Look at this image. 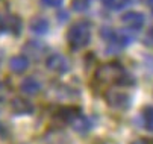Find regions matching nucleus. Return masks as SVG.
<instances>
[{
	"instance_id": "6ab92c4d",
	"label": "nucleus",
	"mask_w": 153,
	"mask_h": 144,
	"mask_svg": "<svg viewBox=\"0 0 153 144\" xmlns=\"http://www.w3.org/2000/svg\"><path fill=\"white\" fill-rule=\"evenodd\" d=\"M146 44L147 46H153V27H150L147 35H146Z\"/></svg>"
},
{
	"instance_id": "9d476101",
	"label": "nucleus",
	"mask_w": 153,
	"mask_h": 144,
	"mask_svg": "<svg viewBox=\"0 0 153 144\" xmlns=\"http://www.w3.org/2000/svg\"><path fill=\"white\" fill-rule=\"evenodd\" d=\"M29 68V58L25 55H17L9 59V70L14 74H21Z\"/></svg>"
},
{
	"instance_id": "f257e3e1",
	"label": "nucleus",
	"mask_w": 153,
	"mask_h": 144,
	"mask_svg": "<svg viewBox=\"0 0 153 144\" xmlns=\"http://www.w3.org/2000/svg\"><path fill=\"white\" fill-rule=\"evenodd\" d=\"M94 79L99 85H112V84H118V85H127V74L123 68V65L117 61L112 62H106L102 64L96 73H94Z\"/></svg>"
},
{
	"instance_id": "9b49d317",
	"label": "nucleus",
	"mask_w": 153,
	"mask_h": 144,
	"mask_svg": "<svg viewBox=\"0 0 153 144\" xmlns=\"http://www.w3.org/2000/svg\"><path fill=\"white\" fill-rule=\"evenodd\" d=\"M11 109L18 114V115H26V114H32L33 112V105L30 102H27L26 99H21V97H15L11 102Z\"/></svg>"
},
{
	"instance_id": "7ed1b4c3",
	"label": "nucleus",
	"mask_w": 153,
	"mask_h": 144,
	"mask_svg": "<svg viewBox=\"0 0 153 144\" xmlns=\"http://www.w3.org/2000/svg\"><path fill=\"white\" fill-rule=\"evenodd\" d=\"M100 36L108 43L106 52L108 53H115L123 50L130 41H132V36L129 35L127 30H114L112 27H102L100 30Z\"/></svg>"
},
{
	"instance_id": "6e6552de",
	"label": "nucleus",
	"mask_w": 153,
	"mask_h": 144,
	"mask_svg": "<svg viewBox=\"0 0 153 144\" xmlns=\"http://www.w3.org/2000/svg\"><path fill=\"white\" fill-rule=\"evenodd\" d=\"M121 22L129 30H141L144 26V15L137 11H129L121 15Z\"/></svg>"
},
{
	"instance_id": "1a4fd4ad",
	"label": "nucleus",
	"mask_w": 153,
	"mask_h": 144,
	"mask_svg": "<svg viewBox=\"0 0 153 144\" xmlns=\"http://www.w3.org/2000/svg\"><path fill=\"white\" fill-rule=\"evenodd\" d=\"M42 90V85L38 79H35L33 76H29L26 79L21 80L20 84V91L26 94V96H36L39 91Z\"/></svg>"
},
{
	"instance_id": "0eeeda50",
	"label": "nucleus",
	"mask_w": 153,
	"mask_h": 144,
	"mask_svg": "<svg viewBox=\"0 0 153 144\" xmlns=\"http://www.w3.org/2000/svg\"><path fill=\"white\" fill-rule=\"evenodd\" d=\"M105 100L112 109H117V111H126L130 105L129 96L126 93H120V91H106Z\"/></svg>"
},
{
	"instance_id": "20e7f679",
	"label": "nucleus",
	"mask_w": 153,
	"mask_h": 144,
	"mask_svg": "<svg viewBox=\"0 0 153 144\" xmlns=\"http://www.w3.org/2000/svg\"><path fill=\"white\" fill-rule=\"evenodd\" d=\"M82 115L80 108L77 106H61L55 111V114L52 115V121L56 126L64 128V126H73V123Z\"/></svg>"
},
{
	"instance_id": "dca6fc26",
	"label": "nucleus",
	"mask_w": 153,
	"mask_h": 144,
	"mask_svg": "<svg viewBox=\"0 0 153 144\" xmlns=\"http://www.w3.org/2000/svg\"><path fill=\"white\" fill-rule=\"evenodd\" d=\"M91 0H71V9L74 12H85L90 8Z\"/></svg>"
},
{
	"instance_id": "2eb2a0df",
	"label": "nucleus",
	"mask_w": 153,
	"mask_h": 144,
	"mask_svg": "<svg viewBox=\"0 0 153 144\" xmlns=\"http://www.w3.org/2000/svg\"><path fill=\"white\" fill-rule=\"evenodd\" d=\"M143 118H144V126L149 131H153V106H146L144 108Z\"/></svg>"
},
{
	"instance_id": "f03ea898",
	"label": "nucleus",
	"mask_w": 153,
	"mask_h": 144,
	"mask_svg": "<svg viewBox=\"0 0 153 144\" xmlns=\"http://www.w3.org/2000/svg\"><path fill=\"white\" fill-rule=\"evenodd\" d=\"M91 41V23L88 20H79L67 30V43L73 52L86 47Z\"/></svg>"
},
{
	"instance_id": "aec40b11",
	"label": "nucleus",
	"mask_w": 153,
	"mask_h": 144,
	"mask_svg": "<svg viewBox=\"0 0 153 144\" xmlns=\"http://www.w3.org/2000/svg\"><path fill=\"white\" fill-rule=\"evenodd\" d=\"M5 97H6V87L0 82V102H2Z\"/></svg>"
},
{
	"instance_id": "f8f14e48",
	"label": "nucleus",
	"mask_w": 153,
	"mask_h": 144,
	"mask_svg": "<svg viewBox=\"0 0 153 144\" xmlns=\"http://www.w3.org/2000/svg\"><path fill=\"white\" fill-rule=\"evenodd\" d=\"M46 50H47V47L42 43H39V41H27L25 44V52L27 53V56H30L33 59H39L46 53Z\"/></svg>"
},
{
	"instance_id": "423d86ee",
	"label": "nucleus",
	"mask_w": 153,
	"mask_h": 144,
	"mask_svg": "<svg viewBox=\"0 0 153 144\" xmlns=\"http://www.w3.org/2000/svg\"><path fill=\"white\" fill-rule=\"evenodd\" d=\"M46 67L47 70L58 73V74H67L70 71V64H68L67 58L59 53H52L46 58Z\"/></svg>"
},
{
	"instance_id": "4468645a",
	"label": "nucleus",
	"mask_w": 153,
	"mask_h": 144,
	"mask_svg": "<svg viewBox=\"0 0 153 144\" xmlns=\"http://www.w3.org/2000/svg\"><path fill=\"white\" fill-rule=\"evenodd\" d=\"M91 126H93L91 120L86 118L83 114L73 123V129H74L76 132H79V134H88V131L91 129Z\"/></svg>"
},
{
	"instance_id": "4be33fe9",
	"label": "nucleus",
	"mask_w": 153,
	"mask_h": 144,
	"mask_svg": "<svg viewBox=\"0 0 153 144\" xmlns=\"http://www.w3.org/2000/svg\"><path fill=\"white\" fill-rule=\"evenodd\" d=\"M124 2H126V5H134V3H138V2H141V0H124Z\"/></svg>"
},
{
	"instance_id": "ddd939ff",
	"label": "nucleus",
	"mask_w": 153,
	"mask_h": 144,
	"mask_svg": "<svg viewBox=\"0 0 153 144\" xmlns=\"http://www.w3.org/2000/svg\"><path fill=\"white\" fill-rule=\"evenodd\" d=\"M29 29L32 33H36V35H44L47 33L49 30V20L44 18V17H33L30 20V24H29Z\"/></svg>"
},
{
	"instance_id": "f3484780",
	"label": "nucleus",
	"mask_w": 153,
	"mask_h": 144,
	"mask_svg": "<svg viewBox=\"0 0 153 144\" xmlns=\"http://www.w3.org/2000/svg\"><path fill=\"white\" fill-rule=\"evenodd\" d=\"M102 3H103V6H106L108 9H111V11L121 9L126 5L124 0H102Z\"/></svg>"
},
{
	"instance_id": "39448f33",
	"label": "nucleus",
	"mask_w": 153,
	"mask_h": 144,
	"mask_svg": "<svg viewBox=\"0 0 153 144\" xmlns=\"http://www.w3.org/2000/svg\"><path fill=\"white\" fill-rule=\"evenodd\" d=\"M21 27H23V22L18 15L0 11V33H12L14 36H18Z\"/></svg>"
},
{
	"instance_id": "5701e85b",
	"label": "nucleus",
	"mask_w": 153,
	"mask_h": 144,
	"mask_svg": "<svg viewBox=\"0 0 153 144\" xmlns=\"http://www.w3.org/2000/svg\"><path fill=\"white\" fill-rule=\"evenodd\" d=\"M147 5H149L150 8H153V0H147Z\"/></svg>"
},
{
	"instance_id": "a211bd4d",
	"label": "nucleus",
	"mask_w": 153,
	"mask_h": 144,
	"mask_svg": "<svg viewBox=\"0 0 153 144\" xmlns=\"http://www.w3.org/2000/svg\"><path fill=\"white\" fill-rule=\"evenodd\" d=\"M64 0H41V3L42 5H46V6H50V8H58L62 5Z\"/></svg>"
},
{
	"instance_id": "412c9836",
	"label": "nucleus",
	"mask_w": 153,
	"mask_h": 144,
	"mask_svg": "<svg viewBox=\"0 0 153 144\" xmlns=\"http://www.w3.org/2000/svg\"><path fill=\"white\" fill-rule=\"evenodd\" d=\"M132 144H150L147 140H137V141H134Z\"/></svg>"
}]
</instances>
